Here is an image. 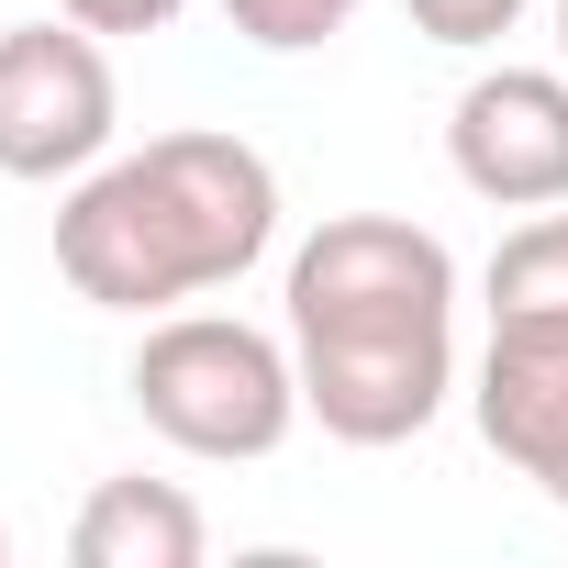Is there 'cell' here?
I'll list each match as a JSON object with an SVG mask.
<instances>
[{"mask_svg":"<svg viewBox=\"0 0 568 568\" xmlns=\"http://www.w3.org/2000/svg\"><path fill=\"white\" fill-rule=\"evenodd\" d=\"M468 413H479V446H490L513 479H535V490L568 513V335L490 324Z\"/></svg>","mask_w":568,"mask_h":568,"instance_id":"6","label":"cell"},{"mask_svg":"<svg viewBox=\"0 0 568 568\" xmlns=\"http://www.w3.org/2000/svg\"><path fill=\"white\" fill-rule=\"evenodd\" d=\"M557 57H568V0H557Z\"/></svg>","mask_w":568,"mask_h":568,"instance_id":"12","label":"cell"},{"mask_svg":"<svg viewBox=\"0 0 568 568\" xmlns=\"http://www.w3.org/2000/svg\"><path fill=\"white\" fill-rule=\"evenodd\" d=\"M0 568H12V524H0Z\"/></svg>","mask_w":568,"mask_h":568,"instance_id":"13","label":"cell"},{"mask_svg":"<svg viewBox=\"0 0 568 568\" xmlns=\"http://www.w3.org/2000/svg\"><path fill=\"white\" fill-rule=\"evenodd\" d=\"M278 245V168L245 134H145L134 156H101L57 201V278L90 313H179Z\"/></svg>","mask_w":568,"mask_h":568,"instance_id":"2","label":"cell"},{"mask_svg":"<svg viewBox=\"0 0 568 568\" xmlns=\"http://www.w3.org/2000/svg\"><path fill=\"white\" fill-rule=\"evenodd\" d=\"M402 12H413V34H424V45L479 57V45H501V34L524 23V0H402Z\"/></svg>","mask_w":568,"mask_h":568,"instance_id":"10","label":"cell"},{"mask_svg":"<svg viewBox=\"0 0 568 568\" xmlns=\"http://www.w3.org/2000/svg\"><path fill=\"white\" fill-rule=\"evenodd\" d=\"M68 557L79 568H201L212 557V524L179 479H101L68 524Z\"/></svg>","mask_w":568,"mask_h":568,"instance_id":"7","label":"cell"},{"mask_svg":"<svg viewBox=\"0 0 568 568\" xmlns=\"http://www.w3.org/2000/svg\"><path fill=\"white\" fill-rule=\"evenodd\" d=\"M291 368L335 446H413L457 390V256L402 212H335L291 256Z\"/></svg>","mask_w":568,"mask_h":568,"instance_id":"1","label":"cell"},{"mask_svg":"<svg viewBox=\"0 0 568 568\" xmlns=\"http://www.w3.org/2000/svg\"><path fill=\"white\" fill-rule=\"evenodd\" d=\"M134 413L179 457H212V468L278 457L291 424H302L291 335H256L234 313H156L145 346H134Z\"/></svg>","mask_w":568,"mask_h":568,"instance_id":"3","label":"cell"},{"mask_svg":"<svg viewBox=\"0 0 568 568\" xmlns=\"http://www.w3.org/2000/svg\"><path fill=\"white\" fill-rule=\"evenodd\" d=\"M446 168L501 212L568 201V68H479L446 112Z\"/></svg>","mask_w":568,"mask_h":568,"instance_id":"5","label":"cell"},{"mask_svg":"<svg viewBox=\"0 0 568 568\" xmlns=\"http://www.w3.org/2000/svg\"><path fill=\"white\" fill-rule=\"evenodd\" d=\"M357 12H368V0H223V23H234L256 57H313V45H335Z\"/></svg>","mask_w":568,"mask_h":568,"instance_id":"9","label":"cell"},{"mask_svg":"<svg viewBox=\"0 0 568 568\" xmlns=\"http://www.w3.org/2000/svg\"><path fill=\"white\" fill-rule=\"evenodd\" d=\"M123 134V79H112V34L90 23H23L0 34V179H90Z\"/></svg>","mask_w":568,"mask_h":568,"instance_id":"4","label":"cell"},{"mask_svg":"<svg viewBox=\"0 0 568 568\" xmlns=\"http://www.w3.org/2000/svg\"><path fill=\"white\" fill-rule=\"evenodd\" d=\"M479 302L490 324H524V335H568V201H546L535 223H513L479 267Z\"/></svg>","mask_w":568,"mask_h":568,"instance_id":"8","label":"cell"},{"mask_svg":"<svg viewBox=\"0 0 568 568\" xmlns=\"http://www.w3.org/2000/svg\"><path fill=\"white\" fill-rule=\"evenodd\" d=\"M68 23H90V34H168L190 0H57Z\"/></svg>","mask_w":568,"mask_h":568,"instance_id":"11","label":"cell"}]
</instances>
